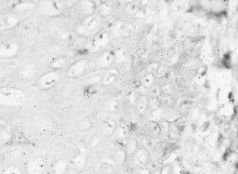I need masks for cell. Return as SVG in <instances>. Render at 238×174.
Returning <instances> with one entry per match:
<instances>
[{
    "mask_svg": "<svg viewBox=\"0 0 238 174\" xmlns=\"http://www.w3.org/2000/svg\"><path fill=\"white\" fill-rule=\"evenodd\" d=\"M26 100L25 93L16 88L2 87L0 88V105L6 107L21 106Z\"/></svg>",
    "mask_w": 238,
    "mask_h": 174,
    "instance_id": "1",
    "label": "cell"
},
{
    "mask_svg": "<svg viewBox=\"0 0 238 174\" xmlns=\"http://www.w3.org/2000/svg\"><path fill=\"white\" fill-rule=\"evenodd\" d=\"M59 74L57 72H49L39 77L37 80V86L42 90H49L58 83Z\"/></svg>",
    "mask_w": 238,
    "mask_h": 174,
    "instance_id": "2",
    "label": "cell"
},
{
    "mask_svg": "<svg viewBox=\"0 0 238 174\" xmlns=\"http://www.w3.org/2000/svg\"><path fill=\"white\" fill-rule=\"evenodd\" d=\"M19 46L16 43H5L0 46V58L6 59V58H11L16 55L18 52Z\"/></svg>",
    "mask_w": 238,
    "mask_h": 174,
    "instance_id": "3",
    "label": "cell"
},
{
    "mask_svg": "<svg viewBox=\"0 0 238 174\" xmlns=\"http://www.w3.org/2000/svg\"><path fill=\"white\" fill-rule=\"evenodd\" d=\"M36 72V69L33 63H28L25 64L19 72V76L21 79L23 80H29L31 78L35 75Z\"/></svg>",
    "mask_w": 238,
    "mask_h": 174,
    "instance_id": "4",
    "label": "cell"
},
{
    "mask_svg": "<svg viewBox=\"0 0 238 174\" xmlns=\"http://www.w3.org/2000/svg\"><path fill=\"white\" fill-rule=\"evenodd\" d=\"M45 169V163L40 158H35L28 163L27 170L30 173H41Z\"/></svg>",
    "mask_w": 238,
    "mask_h": 174,
    "instance_id": "5",
    "label": "cell"
},
{
    "mask_svg": "<svg viewBox=\"0 0 238 174\" xmlns=\"http://www.w3.org/2000/svg\"><path fill=\"white\" fill-rule=\"evenodd\" d=\"M19 22V18L15 15L7 16L2 20H0V30H7L13 28Z\"/></svg>",
    "mask_w": 238,
    "mask_h": 174,
    "instance_id": "6",
    "label": "cell"
},
{
    "mask_svg": "<svg viewBox=\"0 0 238 174\" xmlns=\"http://www.w3.org/2000/svg\"><path fill=\"white\" fill-rule=\"evenodd\" d=\"M85 67H86V63L82 62V60H80V62H76L75 63H74L70 67L69 71H68V76H70V77L79 76L83 73Z\"/></svg>",
    "mask_w": 238,
    "mask_h": 174,
    "instance_id": "7",
    "label": "cell"
},
{
    "mask_svg": "<svg viewBox=\"0 0 238 174\" xmlns=\"http://www.w3.org/2000/svg\"><path fill=\"white\" fill-rule=\"evenodd\" d=\"M133 155H135L136 161H137L140 165H141V166L146 165L149 161V153L145 148L137 149Z\"/></svg>",
    "mask_w": 238,
    "mask_h": 174,
    "instance_id": "8",
    "label": "cell"
},
{
    "mask_svg": "<svg viewBox=\"0 0 238 174\" xmlns=\"http://www.w3.org/2000/svg\"><path fill=\"white\" fill-rule=\"evenodd\" d=\"M136 106L140 114L144 115L148 110V96L147 95H141L136 101Z\"/></svg>",
    "mask_w": 238,
    "mask_h": 174,
    "instance_id": "9",
    "label": "cell"
},
{
    "mask_svg": "<svg viewBox=\"0 0 238 174\" xmlns=\"http://www.w3.org/2000/svg\"><path fill=\"white\" fill-rule=\"evenodd\" d=\"M155 75L154 74H150L147 73L146 75H144L141 80V84L146 88L147 90L150 89L152 86L155 85Z\"/></svg>",
    "mask_w": 238,
    "mask_h": 174,
    "instance_id": "10",
    "label": "cell"
},
{
    "mask_svg": "<svg viewBox=\"0 0 238 174\" xmlns=\"http://www.w3.org/2000/svg\"><path fill=\"white\" fill-rule=\"evenodd\" d=\"M114 56L111 53H104L103 56L100 57V64L101 67H109L113 63L114 60Z\"/></svg>",
    "mask_w": 238,
    "mask_h": 174,
    "instance_id": "11",
    "label": "cell"
},
{
    "mask_svg": "<svg viewBox=\"0 0 238 174\" xmlns=\"http://www.w3.org/2000/svg\"><path fill=\"white\" fill-rule=\"evenodd\" d=\"M161 106V102L158 97H148V109L152 112Z\"/></svg>",
    "mask_w": 238,
    "mask_h": 174,
    "instance_id": "12",
    "label": "cell"
},
{
    "mask_svg": "<svg viewBox=\"0 0 238 174\" xmlns=\"http://www.w3.org/2000/svg\"><path fill=\"white\" fill-rule=\"evenodd\" d=\"M116 128V122L112 119V118H109L108 120H106L105 122V127H104V132L105 134L107 135H110L114 132V130Z\"/></svg>",
    "mask_w": 238,
    "mask_h": 174,
    "instance_id": "13",
    "label": "cell"
},
{
    "mask_svg": "<svg viewBox=\"0 0 238 174\" xmlns=\"http://www.w3.org/2000/svg\"><path fill=\"white\" fill-rule=\"evenodd\" d=\"M138 149V142L135 139H130L126 143V152L129 155H132Z\"/></svg>",
    "mask_w": 238,
    "mask_h": 174,
    "instance_id": "14",
    "label": "cell"
},
{
    "mask_svg": "<svg viewBox=\"0 0 238 174\" xmlns=\"http://www.w3.org/2000/svg\"><path fill=\"white\" fill-rule=\"evenodd\" d=\"M159 100H160V102L161 104H163V105H166V106H171L172 104L174 103V100L173 98L171 97V95H166V94H163L161 93V95L158 97Z\"/></svg>",
    "mask_w": 238,
    "mask_h": 174,
    "instance_id": "15",
    "label": "cell"
},
{
    "mask_svg": "<svg viewBox=\"0 0 238 174\" xmlns=\"http://www.w3.org/2000/svg\"><path fill=\"white\" fill-rule=\"evenodd\" d=\"M73 164L78 169L84 168L85 165H86V158H85V155L81 154V155H78L77 156H75L73 160Z\"/></svg>",
    "mask_w": 238,
    "mask_h": 174,
    "instance_id": "16",
    "label": "cell"
},
{
    "mask_svg": "<svg viewBox=\"0 0 238 174\" xmlns=\"http://www.w3.org/2000/svg\"><path fill=\"white\" fill-rule=\"evenodd\" d=\"M162 91H161V87L158 85H154L152 86L150 89H148L147 95L148 97H159Z\"/></svg>",
    "mask_w": 238,
    "mask_h": 174,
    "instance_id": "17",
    "label": "cell"
},
{
    "mask_svg": "<svg viewBox=\"0 0 238 174\" xmlns=\"http://www.w3.org/2000/svg\"><path fill=\"white\" fill-rule=\"evenodd\" d=\"M66 167H67L66 162L63 161V160H60L54 165L53 170L57 173H62V172H64L66 170Z\"/></svg>",
    "mask_w": 238,
    "mask_h": 174,
    "instance_id": "18",
    "label": "cell"
},
{
    "mask_svg": "<svg viewBox=\"0 0 238 174\" xmlns=\"http://www.w3.org/2000/svg\"><path fill=\"white\" fill-rule=\"evenodd\" d=\"M161 91H162L163 94H166V95H172L174 93V87L171 85L170 82L165 83L161 87Z\"/></svg>",
    "mask_w": 238,
    "mask_h": 174,
    "instance_id": "19",
    "label": "cell"
},
{
    "mask_svg": "<svg viewBox=\"0 0 238 174\" xmlns=\"http://www.w3.org/2000/svg\"><path fill=\"white\" fill-rule=\"evenodd\" d=\"M158 125H159V128H160L161 133H163L165 135H167V133L169 131V128H170V122H168L167 120H164Z\"/></svg>",
    "mask_w": 238,
    "mask_h": 174,
    "instance_id": "20",
    "label": "cell"
},
{
    "mask_svg": "<svg viewBox=\"0 0 238 174\" xmlns=\"http://www.w3.org/2000/svg\"><path fill=\"white\" fill-rule=\"evenodd\" d=\"M149 129H150V131L155 135L161 134L159 125H158V123H156V121H150L149 122Z\"/></svg>",
    "mask_w": 238,
    "mask_h": 174,
    "instance_id": "21",
    "label": "cell"
},
{
    "mask_svg": "<svg viewBox=\"0 0 238 174\" xmlns=\"http://www.w3.org/2000/svg\"><path fill=\"white\" fill-rule=\"evenodd\" d=\"M98 42L96 41V46H98V47H104V46H106V44L108 43V40H109V38H108V37L106 36V34H100V36H99L98 37Z\"/></svg>",
    "mask_w": 238,
    "mask_h": 174,
    "instance_id": "22",
    "label": "cell"
},
{
    "mask_svg": "<svg viewBox=\"0 0 238 174\" xmlns=\"http://www.w3.org/2000/svg\"><path fill=\"white\" fill-rule=\"evenodd\" d=\"M159 66H160V64H159L158 63H156V62H152V63H151L148 65V67H147V73L155 75L156 72H157V70H158Z\"/></svg>",
    "mask_w": 238,
    "mask_h": 174,
    "instance_id": "23",
    "label": "cell"
},
{
    "mask_svg": "<svg viewBox=\"0 0 238 174\" xmlns=\"http://www.w3.org/2000/svg\"><path fill=\"white\" fill-rule=\"evenodd\" d=\"M162 116H163V112H162V109H161V106L159 108L154 110V111H152V119H154L155 121L161 119Z\"/></svg>",
    "mask_w": 238,
    "mask_h": 174,
    "instance_id": "24",
    "label": "cell"
},
{
    "mask_svg": "<svg viewBox=\"0 0 238 174\" xmlns=\"http://www.w3.org/2000/svg\"><path fill=\"white\" fill-rule=\"evenodd\" d=\"M64 64V60L63 59H58V60H55L54 62L50 64V67L53 68V69H61L62 68Z\"/></svg>",
    "mask_w": 238,
    "mask_h": 174,
    "instance_id": "25",
    "label": "cell"
},
{
    "mask_svg": "<svg viewBox=\"0 0 238 174\" xmlns=\"http://www.w3.org/2000/svg\"><path fill=\"white\" fill-rule=\"evenodd\" d=\"M116 76L117 75H112V74H107V75L103 78V84L104 85H110L111 83H113L115 80V78H116Z\"/></svg>",
    "mask_w": 238,
    "mask_h": 174,
    "instance_id": "26",
    "label": "cell"
},
{
    "mask_svg": "<svg viewBox=\"0 0 238 174\" xmlns=\"http://www.w3.org/2000/svg\"><path fill=\"white\" fill-rule=\"evenodd\" d=\"M4 172H5V173H22L21 170H20L18 167H17V166H15V165H12V166L7 167V168L5 170Z\"/></svg>",
    "mask_w": 238,
    "mask_h": 174,
    "instance_id": "27",
    "label": "cell"
},
{
    "mask_svg": "<svg viewBox=\"0 0 238 174\" xmlns=\"http://www.w3.org/2000/svg\"><path fill=\"white\" fill-rule=\"evenodd\" d=\"M139 5H138V3L137 2H132L130 5H129V8H127V11L129 12H130L131 14H133V13H135L136 11H137L138 10H139Z\"/></svg>",
    "mask_w": 238,
    "mask_h": 174,
    "instance_id": "28",
    "label": "cell"
},
{
    "mask_svg": "<svg viewBox=\"0 0 238 174\" xmlns=\"http://www.w3.org/2000/svg\"><path fill=\"white\" fill-rule=\"evenodd\" d=\"M127 102L130 104H135L136 103V101H137V97L135 96L134 92H130L129 95H127Z\"/></svg>",
    "mask_w": 238,
    "mask_h": 174,
    "instance_id": "29",
    "label": "cell"
},
{
    "mask_svg": "<svg viewBox=\"0 0 238 174\" xmlns=\"http://www.w3.org/2000/svg\"><path fill=\"white\" fill-rule=\"evenodd\" d=\"M118 108V104H117V102H111V103L109 104V110L110 111H115L116 109Z\"/></svg>",
    "mask_w": 238,
    "mask_h": 174,
    "instance_id": "30",
    "label": "cell"
}]
</instances>
